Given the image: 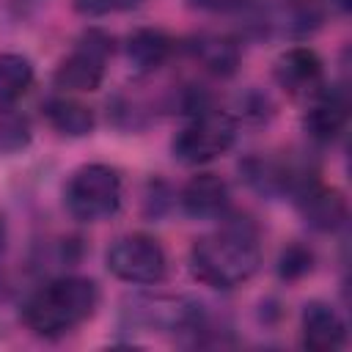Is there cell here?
<instances>
[{"label":"cell","mask_w":352,"mask_h":352,"mask_svg":"<svg viewBox=\"0 0 352 352\" xmlns=\"http://www.w3.org/2000/svg\"><path fill=\"white\" fill-rule=\"evenodd\" d=\"M44 113H47V121L63 132V135H72V138H82L94 129L96 118H94V110L77 99H50L44 104Z\"/></svg>","instance_id":"obj_13"},{"label":"cell","mask_w":352,"mask_h":352,"mask_svg":"<svg viewBox=\"0 0 352 352\" xmlns=\"http://www.w3.org/2000/svg\"><path fill=\"white\" fill-rule=\"evenodd\" d=\"M236 140V121L214 107H204L192 116V121L176 132L170 148L179 162L201 165L220 154H226Z\"/></svg>","instance_id":"obj_4"},{"label":"cell","mask_w":352,"mask_h":352,"mask_svg":"<svg viewBox=\"0 0 352 352\" xmlns=\"http://www.w3.org/2000/svg\"><path fill=\"white\" fill-rule=\"evenodd\" d=\"M113 52V38L102 30H88L77 41L74 52L60 60L55 85L63 91H96L104 80V66Z\"/></svg>","instance_id":"obj_6"},{"label":"cell","mask_w":352,"mask_h":352,"mask_svg":"<svg viewBox=\"0 0 352 352\" xmlns=\"http://www.w3.org/2000/svg\"><path fill=\"white\" fill-rule=\"evenodd\" d=\"M261 253L256 231L245 223H228L217 234L195 239L190 250V270L195 280L214 289H234L250 280L258 270Z\"/></svg>","instance_id":"obj_1"},{"label":"cell","mask_w":352,"mask_h":352,"mask_svg":"<svg viewBox=\"0 0 352 352\" xmlns=\"http://www.w3.org/2000/svg\"><path fill=\"white\" fill-rule=\"evenodd\" d=\"M170 50H173L170 36L157 28H140L126 38V58L140 74L160 69L168 60Z\"/></svg>","instance_id":"obj_12"},{"label":"cell","mask_w":352,"mask_h":352,"mask_svg":"<svg viewBox=\"0 0 352 352\" xmlns=\"http://www.w3.org/2000/svg\"><path fill=\"white\" fill-rule=\"evenodd\" d=\"M294 201H297V209L302 214V220L316 228V231H336L346 223V198L341 190L336 187H327V184H319V182H305L302 187L294 190Z\"/></svg>","instance_id":"obj_7"},{"label":"cell","mask_w":352,"mask_h":352,"mask_svg":"<svg viewBox=\"0 0 352 352\" xmlns=\"http://www.w3.org/2000/svg\"><path fill=\"white\" fill-rule=\"evenodd\" d=\"M198 8H206V11H234V8H242L253 0H192Z\"/></svg>","instance_id":"obj_19"},{"label":"cell","mask_w":352,"mask_h":352,"mask_svg":"<svg viewBox=\"0 0 352 352\" xmlns=\"http://www.w3.org/2000/svg\"><path fill=\"white\" fill-rule=\"evenodd\" d=\"M192 52L204 63V69L217 77H231L239 66V47L223 36H201L192 44Z\"/></svg>","instance_id":"obj_14"},{"label":"cell","mask_w":352,"mask_h":352,"mask_svg":"<svg viewBox=\"0 0 352 352\" xmlns=\"http://www.w3.org/2000/svg\"><path fill=\"white\" fill-rule=\"evenodd\" d=\"M314 267V253L305 245H289L278 258V275L283 280H300Z\"/></svg>","instance_id":"obj_17"},{"label":"cell","mask_w":352,"mask_h":352,"mask_svg":"<svg viewBox=\"0 0 352 352\" xmlns=\"http://www.w3.org/2000/svg\"><path fill=\"white\" fill-rule=\"evenodd\" d=\"M324 19V6L319 0H286L283 6V28L289 33L305 36L316 30Z\"/></svg>","instance_id":"obj_16"},{"label":"cell","mask_w":352,"mask_h":352,"mask_svg":"<svg viewBox=\"0 0 352 352\" xmlns=\"http://www.w3.org/2000/svg\"><path fill=\"white\" fill-rule=\"evenodd\" d=\"M333 6H336L338 11H344V14H346V11H349V6H352V0H333Z\"/></svg>","instance_id":"obj_20"},{"label":"cell","mask_w":352,"mask_h":352,"mask_svg":"<svg viewBox=\"0 0 352 352\" xmlns=\"http://www.w3.org/2000/svg\"><path fill=\"white\" fill-rule=\"evenodd\" d=\"M121 204V179L110 165H82L66 187V206L74 220L99 223L116 214Z\"/></svg>","instance_id":"obj_3"},{"label":"cell","mask_w":352,"mask_h":352,"mask_svg":"<svg viewBox=\"0 0 352 352\" xmlns=\"http://www.w3.org/2000/svg\"><path fill=\"white\" fill-rule=\"evenodd\" d=\"M346 341L344 319L324 302H308L302 311V346L311 352H336Z\"/></svg>","instance_id":"obj_10"},{"label":"cell","mask_w":352,"mask_h":352,"mask_svg":"<svg viewBox=\"0 0 352 352\" xmlns=\"http://www.w3.org/2000/svg\"><path fill=\"white\" fill-rule=\"evenodd\" d=\"M322 60L308 47H292L275 60V80L292 96H314L322 88Z\"/></svg>","instance_id":"obj_8"},{"label":"cell","mask_w":352,"mask_h":352,"mask_svg":"<svg viewBox=\"0 0 352 352\" xmlns=\"http://www.w3.org/2000/svg\"><path fill=\"white\" fill-rule=\"evenodd\" d=\"M96 302L99 289L91 278L66 275L30 294V300L22 305V322L36 336L55 338L82 324L96 311Z\"/></svg>","instance_id":"obj_2"},{"label":"cell","mask_w":352,"mask_h":352,"mask_svg":"<svg viewBox=\"0 0 352 352\" xmlns=\"http://www.w3.org/2000/svg\"><path fill=\"white\" fill-rule=\"evenodd\" d=\"M33 82V66L25 55L0 52V104L16 102Z\"/></svg>","instance_id":"obj_15"},{"label":"cell","mask_w":352,"mask_h":352,"mask_svg":"<svg viewBox=\"0 0 352 352\" xmlns=\"http://www.w3.org/2000/svg\"><path fill=\"white\" fill-rule=\"evenodd\" d=\"M182 206L190 217H198V220L217 217L228 206V187L217 173H198L184 184Z\"/></svg>","instance_id":"obj_11"},{"label":"cell","mask_w":352,"mask_h":352,"mask_svg":"<svg viewBox=\"0 0 352 352\" xmlns=\"http://www.w3.org/2000/svg\"><path fill=\"white\" fill-rule=\"evenodd\" d=\"M107 270L126 283H160L168 270L162 245L148 234H126L107 250Z\"/></svg>","instance_id":"obj_5"},{"label":"cell","mask_w":352,"mask_h":352,"mask_svg":"<svg viewBox=\"0 0 352 352\" xmlns=\"http://www.w3.org/2000/svg\"><path fill=\"white\" fill-rule=\"evenodd\" d=\"M6 245V223H3V214H0V250Z\"/></svg>","instance_id":"obj_21"},{"label":"cell","mask_w":352,"mask_h":352,"mask_svg":"<svg viewBox=\"0 0 352 352\" xmlns=\"http://www.w3.org/2000/svg\"><path fill=\"white\" fill-rule=\"evenodd\" d=\"M349 118V102L344 96V91H316L311 96V104L305 110L302 126L314 140H333Z\"/></svg>","instance_id":"obj_9"},{"label":"cell","mask_w":352,"mask_h":352,"mask_svg":"<svg viewBox=\"0 0 352 352\" xmlns=\"http://www.w3.org/2000/svg\"><path fill=\"white\" fill-rule=\"evenodd\" d=\"M140 0H74V8L85 16H102V14H113V11H126L135 8Z\"/></svg>","instance_id":"obj_18"}]
</instances>
